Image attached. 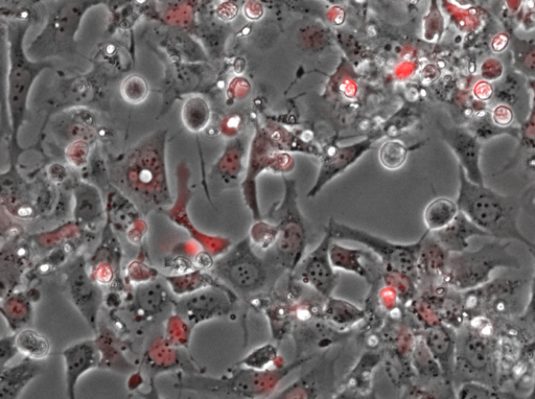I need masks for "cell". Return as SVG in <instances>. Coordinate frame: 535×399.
<instances>
[{"label": "cell", "mask_w": 535, "mask_h": 399, "mask_svg": "<svg viewBox=\"0 0 535 399\" xmlns=\"http://www.w3.org/2000/svg\"><path fill=\"white\" fill-rule=\"evenodd\" d=\"M458 178L459 191L455 202L460 213L484 231L488 238L521 243L533 254L534 244L519 227L521 199L499 194L485 184L471 182L460 166Z\"/></svg>", "instance_id": "6da1fadb"}, {"label": "cell", "mask_w": 535, "mask_h": 399, "mask_svg": "<svg viewBox=\"0 0 535 399\" xmlns=\"http://www.w3.org/2000/svg\"><path fill=\"white\" fill-rule=\"evenodd\" d=\"M34 17L6 19L9 41L8 110L10 122V162L18 163L25 152L19 144L20 130L27 120L29 100L36 80L45 70L55 69L53 61H35L25 49Z\"/></svg>", "instance_id": "7a4b0ae2"}, {"label": "cell", "mask_w": 535, "mask_h": 399, "mask_svg": "<svg viewBox=\"0 0 535 399\" xmlns=\"http://www.w3.org/2000/svg\"><path fill=\"white\" fill-rule=\"evenodd\" d=\"M528 279H492L490 283L461 295L464 320L483 316L498 328L521 317L532 305Z\"/></svg>", "instance_id": "3957f363"}, {"label": "cell", "mask_w": 535, "mask_h": 399, "mask_svg": "<svg viewBox=\"0 0 535 399\" xmlns=\"http://www.w3.org/2000/svg\"><path fill=\"white\" fill-rule=\"evenodd\" d=\"M285 272L274 260L260 257L245 239L214 261L211 273L234 292L238 298H249L272 287Z\"/></svg>", "instance_id": "277c9868"}, {"label": "cell", "mask_w": 535, "mask_h": 399, "mask_svg": "<svg viewBox=\"0 0 535 399\" xmlns=\"http://www.w3.org/2000/svg\"><path fill=\"white\" fill-rule=\"evenodd\" d=\"M520 258L509 250V243L496 241L477 250L450 254L443 284L458 293L478 289L493 279L499 269L520 270Z\"/></svg>", "instance_id": "5b68a950"}, {"label": "cell", "mask_w": 535, "mask_h": 399, "mask_svg": "<svg viewBox=\"0 0 535 399\" xmlns=\"http://www.w3.org/2000/svg\"><path fill=\"white\" fill-rule=\"evenodd\" d=\"M311 359L296 358L291 364L273 367L263 371L238 367L221 378L189 375V377L183 378L178 383V386L186 390L257 399L270 395L278 384L287 378L292 371Z\"/></svg>", "instance_id": "8992f818"}, {"label": "cell", "mask_w": 535, "mask_h": 399, "mask_svg": "<svg viewBox=\"0 0 535 399\" xmlns=\"http://www.w3.org/2000/svg\"><path fill=\"white\" fill-rule=\"evenodd\" d=\"M44 27L26 50L35 61L67 59L77 48L76 35L81 21L96 3L59 2L49 3Z\"/></svg>", "instance_id": "52a82bcc"}, {"label": "cell", "mask_w": 535, "mask_h": 399, "mask_svg": "<svg viewBox=\"0 0 535 399\" xmlns=\"http://www.w3.org/2000/svg\"><path fill=\"white\" fill-rule=\"evenodd\" d=\"M325 233L329 234L333 241H350L363 245L378 258L384 272L400 273L417 279L423 236L411 244L394 243L334 219L325 228Z\"/></svg>", "instance_id": "ba28073f"}, {"label": "cell", "mask_w": 535, "mask_h": 399, "mask_svg": "<svg viewBox=\"0 0 535 399\" xmlns=\"http://www.w3.org/2000/svg\"><path fill=\"white\" fill-rule=\"evenodd\" d=\"M57 197L52 185L37 186L18 171V163L10 162V169L0 174V208L20 220H33L55 209Z\"/></svg>", "instance_id": "9c48e42d"}, {"label": "cell", "mask_w": 535, "mask_h": 399, "mask_svg": "<svg viewBox=\"0 0 535 399\" xmlns=\"http://www.w3.org/2000/svg\"><path fill=\"white\" fill-rule=\"evenodd\" d=\"M286 197L277 209V240L274 245V262L285 272L293 273L308 246V234L304 217L298 204L294 182H289Z\"/></svg>", "instance_id": "30bf717a"}, {"label": "cell", "mask_w": 535, "mask_h": 399, "mask_svg": "<svg viewBox=\"0 0 535 399\" xmlns=\"http://www.w3.org/2000/svg\"><path fill=\"white\" fill-rule=\"evenodd\" d=\"M69 301L93 333H98L99 316L105 302L103 288L90 275L87 258L77 255L63 270Z\"/></svg>", "instance_id": "8fae6325"}, {"label": "cell", "mask_w": 535, "mask_h": 399, "mask_svg": "<svg viewBox=\"0 0 535 399\" xmlns=\"http://www.w3.org/2000/svg\"><path fill=\"white\" fill-rule=\"evenodd\" d=\"M456 332L454 371L463 377L481 378L499 369L498 338L462 325Z\"/></svg>", "instance_id": "7c38bea8"}, {"label": "cell", "mask_w": 535, "mask_h": 399, "mask_svg": "<svg viewBox=\"0 0 535 399\" xmlns=\"http://www.w3.org/2000/svg\"><path fill=\"white\" fill-rule=\"evenodd\" d=\"M238 296L232 291L207 289L174 301V314L192 328L213 319L227 317L235 310Z\"/></svg>", "instance_id": "4fadbf2b"}, {"label": "cell", "mask_w": 535, "mask_h": 399, "mask_svg": "<svg viewBox=\"0 0 535 399\" xmlns=\"http://www.w3.org/2000/svg\"><path fill=\"white\" fill-rule=\"evenodd\" d=\"M333 240L325 233L319 245L302 258L293 272L302 285L311 288L322 299L333 296L339 284V275L333 268L329 249Z\"/></svg>", "instance_id": "5bb4252c"}, {"label": "cell", "mask_w": 535, "mask_h": 399, "mask_svg": "<svg viewBox=\"0 0 535 399\" xmlns=\"http://www.w3.org/2000/svg\"><path fill=\"white\" fill-rule=\"evenodd\" d=\"M374 140L366 138L361 142L347 146H330L321 153V167L318 178L308 197L317 196L323 187L336 177L350 169L354 164L370 151Z\"/></svg>", "instance_id": "9a60e30c"}, {"label": "cell", "mask_w": 535, "mask_h": 399, "mask_svg": "<svg viewBox=\"0 0 535 399\" xmlns=\"http://www.w3.org/2000/svg\"><path fill=\"white\" fill-rule=\"evenodd\" d=\"M441 138L458 159V166L465 176L475 184H485L480 166L482 143L467 128L438 126Z\"/></svg>", "instance_id": "2e32d148"}, {"label": "cell", "mask_w": 535, "mask_h": 399, "mask_svg": "<svg viewBox=\"0 0 535 399\" xmlns=\"http://www.w3.org/2000/svg\"><path fill=\"white\" fill-rule=\"evenodd\" d=\"M123 251L118 239L115 238L110 224L104 230L103 239L96 252L87 260L90 275L96 283L110 287L122 279Z\"/></svg>", "instance_id": "e0dca14e"}, {"label": "cell", "mask_w": 535, "mask_h": 399, "mask_svg": "<svg viewBox=\"0 0 535 399\" xmlns=\"http://www.w3.org/2000/svg\"><path fill=\"white\" fill-rule=\"evenodd\" d=\"M29 244L16 233L0 247V301L18 291L28 266Z\"/></svg>", "instance_id": "ac0fdd59"}, {"label": "cell", "mask_w": 535, "mask_h": 399, "mask_svg": "<svg viewBox=\"0 0 535 399\" xmlns=\"http://www.w3.org/2000/svg\"><path fill=\"white\" fill-rule=\"evenodd\" d=\"M62 358L67 398L77 399V386L83 375L99 368L100 356L95 340H83L67 346L62 351Z\"/></svg>", "instance_id": "d6986e66"}, {"label": "cell", "mask_w": 535, "mask_h": 399, "mask_svg": "<svg viewBox=\"0 0 535 399\" xmlns=\"http://www.w3.org/2000/svg\"><path fill=\"white\" fill-rule=\"evenodd\" d=\"M172 295L166 281L162 283L155 279L138 285L132 296L130 312L137 322L152 320L174 304Z\"/></svg>", "instance_id": "ffe728a7"}, {"label": "cell", "mask_w": 535, "mask_h": 399, "mask_svg": "<svg viewBox=\"0 0 535 399\" xmlns=\"http://www.w3.org/2000/svg\"><path fill=\"white\" fill-rule=\"evenodd\" d=\"M329 256L335 270L353 273L364 279L369 285L376 284L379 277L383 275V273L376 274L372 267H366V264L379 262L378 258L368 250L348 248L333 241L329 249Z\"/></svg>", "instance_id": "44dd1931"}, {"label": "cell", "mask_w": 535, "mask_h": 399, "mask_svg": "<svg viewBox=\"0 0 535 399\" xmlns=\"http://www.w3.org/2000/svg\"><path fill=\"white\" fill-rule=\"evenodd\" d=\"M449 253L441 247L429 231L423 234V242L418 257L417 283H427L428 288L444 285L443 280L447 269Z\"/></svg>", "instance_id": "7402d4cb"}, {"label": "cell", "mask_w": 535, "mask_h": 399, "mask_svg": "<svg viewBox=\"0 0 535 399\" xmlns=\"http://www.w3.org/2000/svg\"><path fill=\"white\" fill-rule=\"evenodd\" d=\"M74 222L83 230L96 229L104 220L105 209L96 187L85 182L75 184L73 189Z\"/></svg>", "instance_id": "603a6c76"}, {"label": "cell", "mask_w": 535, "mask_h": 399, "mask_svg": "<svg viewBox=\"0 0 535 399\" xmlns=\"http://www.w3.org/2000/svg\"><path fill=\"white\" fill-rule=\"evenodd\" d=\"M422 337L440 371L446 375L453 373L456 355V332L453 328L439 324L427 328Z\"/></svg>", "instance_id": "cb8c5ba5"}, {"label": "cell", "mask_w": 535, "mask_h": 399, "mask_svg": "<svg viewBox=\"0 0 535 399\" xmlns=\"http://www.w3.org/2000/svg\"><path fill=\"white\" fill-rule=\"evenodd\" d=\"M434 240L449 254L467 251L473 238H488L487 234L472 223L463 214L458 213L446 228L430 232Z\"/></svg>", "instance_id": "d4e9b609"}, {"label": "cell", "mask_w": 535, "mask_h": 399, "mask_svg": "<svg viewBox=\"0 0 535 399\" xmlns=\"http://www.w3.org/2000/svg\"><path fill=\"white\" fill-rule=\"evenodd\" d=\"M42 372L40 362L23 359L0 373V399H19Z\"/></svg>", "instance_id": "484cf974"}, {"label": "cell", "mask_w": 535, "mask_h": 399, "mask_svg": "<svg viewBox=\"0 0 535 399\" xmlns=\"http://www.w3.org/2000/svg\"><path fill=\"white\" fill-rule=\"evenodd\" d=\"M164 278L171 293L179 298L207 289L231 291L212 273L200 269L180 274H169Z\"/></svg>", "instance_id": "4316f807"}, {"label": "cell", "mask_w": 535, "mask_h": 399, "mask_svg": "<svg viewBox=\"0 0 535 399\" xmlns=\"http://www.w3.org/2000/svg\"><path fill=\"white\" fill-rule=\"evenodd\" d=\"M322 316L340 332H351L353 327L368 318L366 310L350 301L334 296L324 300Z\"/></svg>", "instance_id": "83f0119b"}, {"label": "cell", "mask_w": 535, "mask_h": 399, "mask_svg": "<svg viewBox=\"0 0 535 399\" xmlns=\"http://www.w3.org/2000/svg\"><path fill=\"white\" fill-rule=\"evenodd\" d=\"M0 314L15 334L32 321L33 301L27 292L16 291L0 301Z\"/></svg>", "instance_id": "f1b7e54d"}, {"label": "cell", "mask_w": 535, "mask_h": 399, "mask_svg": "<svg viewBox=\"0 0 535 399\" xmlns=\"http://www.w3.org/2000/svg\"><path fill=\"white\" fill-rule=\"evenodd\" d=\"M144 365L152 372L154 379L158 372L179 369L184 366V357L180 348L169 345L164 338L156 339L146 350Z\"/></svg>", "instance_id": "f546056e"}, {"label": "cell", "mask_w": 535, "mask_h": 399, "mask_svg": "<svg viewBox=\"0 0 535 399\" xmlns=\"http://www.w3.org/2000/svg\"><path fill=\"white\" fill-rule=\"evenodd\" d=\"M95 339L99 356V368L110 369L122 373H131L134 366L125 358L118 339L108 330H102L99 326Z\"/></svg>", "instance_id": "4dcf8cb0"}, {"label": "cell", "mask_w": 535, "mask_h": 399, "mask_svg": "<svg viewBox=\"0 0 535 399\" xmlns=\"http://www.w3.org/2000/svg\"><path fill=\"white\" fill-rule=\"evenodd\" d=\"M9 41L5 21L0 20V144L10 137L8 110Z\"/></svg>", "instance_id": "1f68e13d"}, {"label": "cell", "mask_w": 535, "mask_h": 399, "mask_svg": "<svg viewBox=\"0 0 535 399\" xmlns=\"http://www.w3.org/2000/svg\"><path fill=\"white\" fill-rule=\"evenodd\" d=\"M18 354L25 359L41 362L51 355L52 345L48 337L27 327L13 334Z\"/></svg>", "instance_id": "d6a6232c"}, {"label": "cell", "mask_w": 535, "mask_h": 399, "mask_svg": "<svg viewBox=\"0 0 535 399\" xmlns=\"http://www.w3.org/2000/svg\"><path fill=\"white\" fill-rule=\"evenodd\" d=\"M458 213L455 201L444 197L434 199L424 211L427 231L435 232L446 228L453 222Z\"/></svg>", "instance_id": "836d02e7"}, {"label": "cell", "mask_w": 535, "mask_h": 399, "mask_svg": "<svg viewBox=\"0 0 535 399\" xmlns=\"http://www.w3.org/2000/svg\"><path fill=\"white\" fill-rule=\"evenodd\" d=\"M511 52L514 57V68L523 76L534 79V40L520 39L515 35L508 36Z\"/></svg>", "instance_id": "e575fe53"}, {"label": "cell", "mask_w": 535, "mask_h": 399, "mask_svg": "<svg viewBox=\"0 0 535 399\" xmlns=\"http://www.w3.org/2000/svg\"><path fill=\"white\" fill-rule=\"evenodd\" d=\"M279 360L278 349L273 344H265L254 348L249 354L238 363L239 367L249 368L253 370H267L276 365ZM283 366V365H281Z\"/></svg>", "instance_id": "d590c367"}, {"label": "cell", "mask_w": 535, "mask_h": 399, "mask_svg": "<svg viewBox=\"0 0 535 399\" xmlns=\"http://www.w3.org/2000/svg\"><path fill=\"white\" fill-rule=\"evenodd\" d=\"M183 122L191 131L197 132L206 127L209 121L207 104L199 98L186 102L182 111Z\"/></svg>", "instance_id": "8d00e7d4"}, {"label": "cell", "mask_w": 535, "mask_h": 399, "mask_svg": "<svg viewBox=\"0 0 535 399\" xmlns=\"http://www.w3.org/2000/svg\"><path fill=\"white\" fill-rule=\"evenodd\" d=\"M409 154V149L399 140H388L380 149L379 159L382 166L390 171L401 169Z\"/></svg>", "instance_id": "74e56055"}, {"label": "cell", "mask_w": 535, "mask_h": 399, "mask_svg": "<svg viewBox=\"0 0 535 399\" xmlns=\"http://www.w3.org/2000/svg\"><path fill=\"white\" fill-rule=\"evenodd\" d=\"M193 328L176 314L167 322L166 342L175 348H186L190 345Z\"/></svg>", "instance_id": "f35d334b"}, {"label": "cell", "mask_w": 535, "mask_h": 399, "mask_svg": "<svg viewBox=\"0 0 535 399\" xmlns=\"http://www.w3.org/2000/svg\"><path fill=\"white\" fill-rule=\"evenodd\" d=\"M158 276L159 272L157 269L149 266L148 264H146L145 261L139 260V258H137L136 261L128 265L126 269L125 279L127 281V284L138 286L150 283V281L157 279Z\"/></svg>", "instance_id": "ab89813d"}, {"label": "cell", "mask_w": 535, "mask_h": 399, "mask_svg": "<svg viewBox=\"0 0 535 399\" xmlns=\"http://www.w3.org/2000/svg\"><path fill=\"white\" fill-rule=\"evenodd\" d=\"M149 88L147 83L137 76L128 78L122 87L124 99L132 104H139L148 97Z\"/></svg>", "instance_id": "60d3db41"}, {"label": "cell", "mask_w": 535, "mask_h": 399, "mask_svg": "<svg viewBox=\"0 0 535 399\" xmlns=\"http://www.w3.org/2000/svg\"><path fill=\"white\" fill-rule=\"evenodd\" d=\"M18 355L14 335L0 338V366L6 367Z\"/></svg>", "instance_id": "b9f144b4"}, {"label": "cell", "mask_w": 535, "mask_h": 399, "mask_svg": "<svg viewBox=\"0 0 535 399\" xmlns=\"http://www.w3.org/2000/svg\"><path fill=\"white\" fill-rule=\"evenodd\" d=\"M515 113L506 105H500L493 111L492 122L499 128H509L514 123Z\"/></svg>", "instance_id": "7bdbcfd3"}, {"label": "cell", "mask_w": 535, "mask_h": 399, "mask_svg": "<svg viewBox=\"0 0 535 399\" xmlns=\"http://www.w3.org/2000/svg\"><path fill=\"white\" fill-rule=\"evenodd\" d=\"M495 60H488L482 66V77L488 81H495L503 74V64L498 60L493 67Z\"/></svg>", "instance_id": "ee69618b"}, {"label": "cell", "mask_w": 535, "mask_h": 399, "mask_svg": "<svg viewBox=\"0 0 535 399\" xmlns=\"http://www.w3.org/2000/svg\"><path fill=\"white\" fill-rule=\"evenodd\" d=\"M474 95L481 101L490 100L494 95V89L490 82H479L474 88Z\"/></svg>", "instance_id": "f6af8a7d"}, {"label": "cell", "mask_w": 535, "mask_h": 399, "mask_svg": "<svg viewBox=\"0 0 535 399\" xmlns=\"http://www.w3.org/2000/svg\"><path fill=\"white\" fill-rule=\"evenodd\" d=\"M150 390L149 392L139 393L144 399H162L158 393V390L155 385V380L150 379Z\"/></svg>", "instance_id": "bcb514c9"}, {"label": "cell", "mask_w": 535, "mask_h": 399, "mask_svg": "<svg viewBox=\"0 0 535 399\" xmlns=\"http://www.w3.org/2000/svg\"><path fill=\"white\" fill-rule=\"evenodd\" d=\"M8 238H9V232L3 229H0V247L4 245V243L7 241Z\"/></svg>", "instance_id": "7dc6e473"}, {"label": "cell", "mask_w": 535, "mask_h": 399, "mask_svg": "<svg viewBox=\"0 0 535 399\" xmlns=\"http://www.w3.org/2000/svg\"><path fill=\"white\" fill-rule=\"evenodd\" d=\"M4 368H5V367L0 366V373L3 372Z\"/></svg>", "instance_id": "c3c4849f"}]
</instances>
